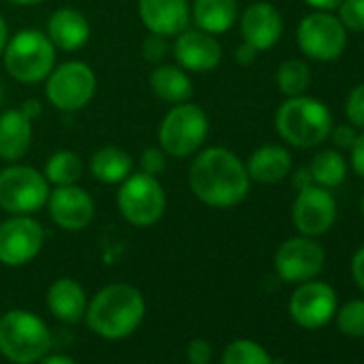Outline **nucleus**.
Wrapping results in <instances>:
<instances>
[{
  "mask_svg": "<svg viewBox=\"0 0 364 364\" xmlns=\"http://www.w3.org/2000/svg\"><path fill=\"white\" fill-rule=\"evenodd\" d=\"M189 189L208 208H234L251 189V178L242 159L223 148L198 150L189 167Z\"/></svg>",
  "mask_w": 364,
  "mask_h": 364,
  "instance_id": "f257e3e1",
  "label": "nucleus"
},
{
  "mask_svg": "<svg viewBox=\"0 0 364 364\" xmlns=\"http://www.w3.org/2000/svg\"><path fill=\"white\" fill-rule=\"evenodd\" d=\"M144 294L131 283H109L101 287L86 306V326L105 341L131 336L144 321Z\"/></svg>",
  "mask_w": 364,
  "mask_h": 364,
  "instance_id": "f03ea898",
  "label": "nucleus"
},
{
  "mask_svg": "<svg viewBox=\"0 0 364 364\" xmlns=\"http://www.w3.org/2000/svg\"><path fill=\"white\" fill-rule=\"evenodd\" d=\"M52 332L48 323L22 309L0 315V355L14 364H37L52 351Z\"/></svg>",
  "mask_w": 364,
  "mask_h": 364,
  "instance_id": "7ed1b4c3",
  "label": "nucleus"
},
{
  "mask_svg": "<svg viewBox=\"0 0 364 364\" xmlns=\"http://www.w3.org/2000/svg\"><path fill=\"white\" fill-rule=\"evenodd\" d=\"M279 135L296 148H313L330 137L332 112L326 103L300 95L289 97L274 116Z\"/></svg>",
  "mask_w": 364,
  "mask_h": 364,
  "instance_id": "20e7f679",
  "label": "nucleus"
},
{
  "mask_svg": "<svg viewBox=\"0 0 364 364\" xmlns=\"http://www.w3.org/2000/svg\"><path fill=\"white\" fill-rule=\"evenodd\" d=\"M56 48L43 31L24 28L9 37L3 63L7 73L20 84H39L56 67Z\"/></svg>",
  "mask_w": 364,
  "mask_h": 364,
  "instance_id": "39448f33",
  "label": "nucleus"
},
{
  "mask_svg": "<svg viewBox=\"0 0 364 364\" xmlns=\"http://www.w3.org/2000/svg\"><path fill=\"white\" fill-rule=\"evenodd\" d=\"M210 131L208 114L191 103H178L167 109L159 124V148L173 159H187L196 154Z\"/></svg>",
  "mask_w": 364,
  "mask_h": 364,
  "instance_id": "423d86ee",
  "label": "nucleus"
},
{
  "mask_svg": "<svg viewBox=\"0 0 364 364\" xmlns=\"http://www.w3.org/2000/svg\"><path fill=\"white\" fill-rule=\"evenodd\" d=\"M116 206L129 225L152 228L165 215L167 196L156 176H150L146 171H133L118 185Z\"/></svg>",
  "mask_w": 364,
  "mask_h": 364,
  "instance_id": "0eeeda50",
  "label": "nucleus"
},
{
  "mask_svg": "<svg viewBox=\"0 0 364 364\" xmlns=\"http://www.w3.org/2000/svg\"><path fill=\"white\" fill-rule=\"evenodd\" d=\"M50 182L43 171L18 163L0 169V210L7 215H35L46 208Z\"/></svg>",
  "mask_w": 364,
  "mask_h": 364,
  "instance_id": "6e6552de",
  "label": "nucleus"
},
{
  "mask_svg": "<svg viewBox=\"0 0 364 364\" xmlns=\"http://www.w3.org/2000/svg\"><path fill=\"white\" fill-rule=\"evenodd\" d=\"M46 99L58 112L84 109L97 92V75L90 65L82 60H67L56 65L46 77Z\"/></svg>",
  "mask_w": 364,
  "mask_h": 364,
  "instance_id": "1a4fd4ad",
  "label": "nucleus"
},
{
  "mask_svg": "<svg viewBox=\"0 0 364 364\" xmlns=\"http://www.w3.org/2000/svg\"><path fill=\"white\" fill-rule=\"evenodd\" d=\"M46 245V230L33 215H9L0 223V264L20 268L37 259Z\"/></svg>",
  "mask_w": 364,
  "mask_h": 364,
  "instance_id": "9d476101",
  "label": "nucleus"
},
{
  "mask_svg": "<svg viewBox=\"0 0 364 364\" xmlns=\"http://www.w3.org/2000/svg\"><path fill=\"white\" fill-rule=\"evenodd\" d=\"M347 28L338 18L328 11H317L306 16L296 31V41L302 54L311 60L330 63L336 60L347 46Z\"/></svg>",
  "mask_w": 364,
  "mask_h": 364,
  "instance_id": "9b49d317",
  "label": "nucleus"
},
{
  "mask_svg": "<svg viewBox=\"0 0 364 364\" xmlns=\"http://www.w3.org/2000/svg\"><path fill=\"white\" fill-rule=\"evenodd\" d=\"M336 219V202L332 193L319 185L298 189L291 206V221L302 236L315 238L326 234Z\"/></svg>",
  "mask_w": 364,
  "mask_h": 364,
  "instance_id": "f8f14e48",
  "label": "nucleus"
},
{
  "mask_svg": "<svg viewBox=\"0 0 364 364\" xmlns=\"http://www.w3.org/2000/svg\"><path fill=\"white\" fill-rule=\"evenodd\" d=\"M326 253L309 236L289 238L283 242L274 255V268L279 277L287 283H304L317 277L323 268Z\"/></svg>",
  "mask_w": 364,
  "mask_h": 364,
  "instance_id": "ddd939ff",
  "label": "nucleus"
},
{
  "mask_svg": "<svg viewBox=\"0 0 364 364\" xmlns=\"http://www.w3.org/2000/svg\"><path fill=\"white\" fill-rule=\"evenodd\" d=\"M46 208L54 225L65 232H82L95 219V200L80 185L54 187Z\"/></svg>",
  "mask_w": 364,
  "mask_h": 364,
  "instance_id": "4468645a",
  "label": "nucleus"
},
{
  "mask_svg": "<svg viewBox=\"0 0 364 364\" xmlns=\"http://www.w3.org/2000/svg\"><path fill=\"white\" fill-rule=\"evenodd\" d=\"M176 65L187 73H210L221 65L223 48L217 35L200 28H185L173 41Z\"/></svg>",
  "mask_w": 364,
  "mask_h": 364,
  "instance_id": "2eb2a0df",
  "label": "nucleus"
},
{
  "mask_svg": "<svg viewBox=\"0 0 364 364\" xmlns=\"http://www.w3.org/2000/svg\"><path fill=\"white\" fill-rule=\"evenodd\" d=\"M336 311V294L321 281H304L289 298V313L302 328L326 326Z\"/></svg>",
  "mask_w": 364,
  "mask_h": 364,
  "instance_id": "dca6fc26",
  "label": "nucleus"
},
{
  "mask_svg": "<svg viewBox=\"0 0 364 364\" xmlns=\"http://www.w3.org/2000/svg\"><path fill=\"white\" fill-rule=\"evenodd\" d=\"M137 14L148 33L167 39L180 35L191 24L189 0H139Z\"/></svg>",
  "mask_w": 364,
  "mask_h": 364,
  "instance_id": "f3484780",
  "label": "nucleus"
},
{
  "mask_svg": "<svg viewBox=\"0 0 364 364\" xmlns=\"http://www.w3.org/2000/svg\"><path fill=\"white\" fill-rule=\"evenodd\" d=\"M240 33L245 43L253 46L257 52L270 50L279 43L283 35V18L274 5L253 3L242 14Z\"/></svg>",
  "mask_w": 364,
  "mask_h": 364,
  "instance_id": "a211bd4d",
  "label": "nucleus"
},
{
  "mask_svg": "<svg viewBox=\"0 0 364 364\" xmlns=\"http://www.w3.org/2000/svg\"><path fill=\"white\" fill-rule=\"evenodd\" d=\"M46 35L54 43L56 50H60V52H77L90 39V22L77 9L60 7L50 16L48 26H46Z\"/></svg>",
  "mask_w": 364,
  "mask_h": 364,
  "instance_id": "6ab92c4d",
  "label": "nucleus"
},
{
  "mask_svg": "<svg viewBox=\"0 0 364 364\" xmlns=\"http://www.w3.org/2000/svg\"><path fill=\"white\" fill-rule=\"evenodd\" d=\"M35 135L33 120L18 107L0 114V161L18 163L31 150Z\"/></svg>",
  "mask_w": 364,
  "mask_h": 364,
  "instance_id": "aec40b11",
  "label": "nucleus"
},
{
  "mask_svg": "<svg viewBox=\"0 0 364 364\" xmlns=\"http://www.w3.org/2000/svg\"><path fill=\"white\" fill-rule=\"evenodd\" d=\"M46 302H48L50 313L56 319H60L65 323H77L86 315L88 296L75 279L60 277L48 287Z\"/></svg>",
  "mask_w": 364,
  "mask_h": 364,
  "instance_id": "412c9836",
  "label": "nucleus"
},
{
  "mask_svg": "<svg viewBox=\"0 0 364 364\" xmlns=\"http://www.w3.org/2000/svg\"><path fill=\"white\" fill-rule=\"evenodd\" d=\"M148 86L156 99L169 105L191 101L193 97V80L178 65H156L148 77Z\"/></svg>",
  "mask_w": 364,
  "mask_h": 364,
  "instance_id": "4be33fe9",
  "label": "nucleus"
},
{
  "mask_svg": "<svg viewBox=\"0 0 364 364\" xmlns=\"http://www.w3.org/2000/svg\"><path fill=\"white\" fill-rule=\"evenodd\" d=\"M245 165L251 180L259 185H274L291 171V154L283 146L266 144L257 148Z\"/></svg>",
  "mask_w": 364,
  "mask_h": 364,
  "instance_id": "5701e85b",
  "label": "nucleus"
},
{
  "mask_svg": "<svg viewBox=\"0 0 364 364\" xmlns=\"http://www.w3.org/2000/svg\"><path fill=\"white\" fill-rule=\"evenodd\" d=\"M191 20L200 31L223 35L238 20V0H193Z\"/></svg>",
  "mask_w": 364,
  "mask_h": 364,
  "instance_id": "b1692460",
  "label": "nucleus"
},
{
  "mask_svg": "<svg viewBox=\"0 0 364 364\" xmlns=\"http://www.w3.org/2000/svg\"><path fill=\"white\" fill-rule=\"evenodd\" d=\"M90 173L103 185H120V182L133 173V159L127 150L118 146H103L90 156Z\"/></svg>",
  "mask_w": 364,
  "mask_h": 364,
  "instance_id": "393cba45",
  "label": "nucleus"
},
{
  "mask_svg": "<svg viewBox=\"0 0 364 364\" xmlns=\"http://www.w3.org/2000/svg\"><path fill=\"white\" fill-rule=\"evenodd\" d=\"M84 173V161L73 150H56L43 167V176L50 182V187H65L77 185Z\"/></svg>",
  "mask_w": 364,
  "mask_h": 364,
  "instance_id": "a878e982",
  "label": "nucleus"
},
{
  "mask_svg": "<svg viewBox=\"0 0 364 364\" xmlns=\"http://www.w3.org/2000/svg\"><path fill=\"white\" fill-rule=\"evenodd\" d=\"M309 173L313 185H319L323 189H334L347 176V163L336 150H321L313 156L309 165Z\"/></svg>",
  "mask_w": 364,
  "mask_h": 364,
  "instance_id": "bb28decb",
  "label": "nucleus"
},
{
  "mask_svg": "<svg viewBox=\"0 0 364 364\" xmlns=\"http://www.w3.org/2000/svg\"><path fill=\"white\" fill-rule=\"evenodd\" d=\"M277 84H279V90L285 97L304 95L309 90V86H311V69H309V65L298 60V58L285 60L277 71Z\"/></svg>",
  "mask_w": 364,
  "mask_h": 364,
  "instance_id": "cd10ccee",
  "label": "nucleus"
},
{
  "mask_svg": "<svg viewBox=\"0 0 364 364\" xmlns=\"http://www.w3.org/2000/svg\"><path fill=\"white\" fill-rule=\"evenodd\" d=\"M221 364H274V362L259 343L249 338H238L225 347Z\"/></svg>",
  "mask_w": 364,
  "mask_h": 364,
  "instance_id": "c85d7f7f",
  "label": "nucleus"
},
{
  "mask_svg": "<svg viewBox=\"0 0 364 364\" xmlns=\"http://www.w3.org/2000/svg\"><path fill=\"white\" fill-rule=\"evenodd\" d=\"M338 328L347 336H364V300H351L338 311Z\"/></svg>",
  "mask_w": 364,
  "mask_h": 364,
  "instance_id": "c756f323",
  "label": "nucleus"
},
{
  "mask_svg": "<svg viewBox=\"0 0 364 364\" xmlns=\"http://www.w3.org/2000/svg\"><path fill=\"white\" fill-rule=\"evenodd\" d=\"M338 20L353 33H364V0H343L338 5Z\"/></svg>",
  "mask_w": 364,
  "mask_h": 364,
  "instance_id": "7c9ffc66",
  "label": "nucleus"
},
{
  "mask_svg": "<svg viewBox=\"0 0 364 364\" xmlns=\"http://www.w3.org/2000/svg\"><path fill=\"white\" fill-rule=\"evenodd\" d=\"M345 116H347V120H349L351 127L364 129V82L358 84L349 92L347 103H345Z\"/></svg>",
  "mask_w": 364,
  "mask_h": 364,
  "instance_id": "2f4dec72",
  "label": "nucleus"
},
{
  "mask_svg": "<svg viewBox=\"0 0 364 364\" xmlns=\"http://www.w3.org/2000/svg\"><path fill=\"white\" fill-rule=\"evenodd\" d=\"M141 54H144V58H146L148 63L161 65V63L165 60V56L169 54V41H167V37L148 33V37H146L144 43H141Z\"/></svg>",
  "mask_w": 364,
  "mask_h": 364,
  "instance_id": "473e14b6",
  "label": "nucleus"
},
{
  "mask_svg": "<svg viewBox=\"0 0 364 364\" xmlns=\"http://www.w3.org/2000/svg\"><path fill=\"white\" fill-rule=\"evenodd\" d=\"M167 167V154L161 150V148H146L139 156V171H146L150 176H156L163 173Z\"/></svg>",
  "mask_w": 364,
  "mask_h": 364,
  "instance_id": "72a5a7b5",
  "label": "nucleus"
},
{
  "mask_svg": "<svg viewBox=\"0 0 364 364\" xmlns=\"http://www.w3.org/2000/svg\"><path fill=\"white\" fill-rule=\"evenodd\" d=\"M213 358V347L204 338H193L187 345V360L189 364H208Z\"/></svg>",
  "mask_w": 364,
  "mask_h": 364,
  "instance_id": "f704fd0d",
  "label": "nucleus"
},
{
  "mask_svg": "<svg viewBox=\"0 0 364 364\" xmlns=\"http://www.w3.org/2000/svg\"><path fill=\"white\" fill-rule=\"evenodd\" d=\"M330 135H332V139H334V144H336L338 148H351L353 141H355V127H351V124H341V127L332 129Z\"/></svg>",
  "mask_w": 364,
  "mask_h": 364,
  "instance_id": "c9c22d12",
  "label": "nucleus"
},
{
  "mask_svg": "<svg viewBox=\"0 0 364 364\" xmlns=\"http://www.w3.org/2000/svg\"><path fill=\"white\" fill-rule=\"evenodd\" d=\"M351 167L360 178H364V133L355 135V141L351 146Z\"/></svg>",
  "mask_w": 364,
  "mask_h": 364,
  "instance_id": "e433bc0d",
  "label": "nucleus"
},
{
  "mask_svg": "<svg viewBox=\"0 0 364 364\" xmlns=\"http://www.w3.org/2000/svg\"><path fill=\"white\" fill-rule=\"evenodd\" d=\"M351 274H353L355 283L360 285V289L364 291V247L358 249L351 259Z\"/></svg>",
  "mask_w": 364,
  "mask_h": 364,
  "instance_id": "4c0bfd02",
  "label": "nucleus"
},
{
  "mask_svg": "<svg viewBox=\"0 0 364 364\" xmlns=\"http://www.w3.org/2000/svg\"><path fill=\"white\" fill-rule=\"evenodd\" d=\"M257 50L253 48V46H249V43H242L238 50H236V60L240 63V65H253L255 63V58H257Z\"/></svg>",
  "mask_w": 364,
  "mask_h": 364,
  "instance_id": "58836bf2",
  "label": "nucleus"
},
{
  "mask_svg": "<svg viewBox=\"0 0 364 364\" xmlns=\"http://www.w3.org/2000/svg\"><path fill=\"white\" fill-rule=\"evenodd\" d=\"M33 122H35V118L37 116H41V112H43V107H41V101H37V99H28L22 107H20Z\"/></svg>",
  "mask_w": 364,
  "mask_h": 364,
  "instance_id": "ea45409f",
  "label": "nucleus"
},
{
  "mask_svg": "<svg viewBox=\"0 0 364 364\" xmlns=\"http://www.w3.org/2000/svg\"><path fill=\"white\" fill-rule=\"evenodd\" d=\"M39 364H77V362L69 355H63V353H46L39 360Z\"/></svg>",
  "mask_w": 364,
  "mask_h": 364,
  "instance_id": "a19ab883",
  "label": "nucleus"
},
{
  "mask_svg": "<svg viewBox=\"0 0 364 364\" xmlns=\"http://www.w3.org/2000/svg\"><path fill=\"white\" fill-rule=\"evenodd\" d=\"M304 3L311 5L317 11H330V9H336L343 0H304Z\"/></svg>",
  "mask_w": 364,
  "mask_h": 364,
  "instance_id": "79ce46f5",
  "label": "nucleus"
},
{
  "mask_svg": "<svg viewBox=\"0 0 364 364\" xmlns=\"http://www.w3.org/2000/svg\"><path fill=\"white\" fill-rule=\"evenodd\" d=\"M7 41H9V26H7L5 18L0 16V56H3V52H5Z\"/></svg>",
  "mask_w": 364,
  "mask_h": 364,
  "instance_id": "37998d69",
  "label": "nucleus"
},
{
  "mask_svg": "<svg viewBox=\"0 0 364 364\" xmlns=\"http://www.w3.org/2000/svg\"><path fill=\"white\" fill-rule=\"evenodd\" d=\"M294 182H296V187H298V189H302V187H309V185H313V180H311V173H309V169H300V171L296 173Z\"/></svg>",
  "mask_w": 364,
  "mask_h": 364,
  "instance_id": "c03bdc74",
  "label": "nucleus"
},
{
  "mask_svg": "<svg viewBox=\"0 0 364 364\" xmlns=\"http://www.w3.org/2000/svg\"><path fill=\"white\" fill-rule=\"evenodd\" d=\"M7 3L14 7H37V5L46 3V0H7Z\"/></svg>",
  "mask_w": 364,
  "mask_h": 364,
  "instance_id": "a18cd8bd",
  "label": "nucleus"
},
{
  "mask_svg": "<svg viewBox=\"0 0 364 364\" xmlns=\"http://www.w3.org/2000/svg\"><path fill=\"white\" fill-rule=\"evenodd\" d=\"M0 103H3V84H0Z\"/></svg>",
  "mask_w": 364,
  "mask_h": 364,
  "instance_id": "49530a36",
  "label": "nucleus"
},
{
  "mask_svg": "<svg viewBox=\"0 0 364 364\" xmlns=\"http://www.w3.org/2000/svg\"><path fill=\"white\" fill-rule=\"evenodd\" d=\"M362 215H364V198H362Z\"/></svg>",
  "mask_w": 364,
  "mask_h": 364,
  "instance_id": "de8ad7c7",
  "label": "nucleus"
},
{
  "mask_svg": "<svg viewBox=\"0 0 364 364\" xmlns=\"http://www.w3.org/2000/svg\"><path fill=\"white\" fill-rule=\"evenodd\" d=\"M208 364H210V362H208Z\"/></svg>",
  "mask_w": 364,
  "mask_h": 364,
  "instance_id": "09e8293b",
  "label": "nucleus"
}]
</instances>
